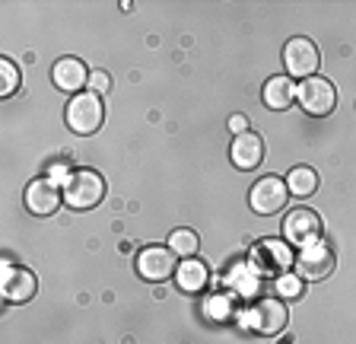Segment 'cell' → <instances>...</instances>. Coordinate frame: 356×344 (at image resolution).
Masks as SVG:
<instances>
[{"label":"cell","instance_id":"6da1fadb","mask_svg":"<svg viewBox=\"0 0 356 344\" xmlns=\"http://www.w3.org/2000/svg\"><path fill=\"white\" fill-rule=\"evenodd\" d=\"M64 121L74 134H96L99 127L105 121V105L99 99V93H76L70 102H67V112H64Z\"/></svg>","mask_w":356,"mask_h":344},{"label":"cell","instance_id":"7a4b0ae2","mask_svg":"<svg viewBox=\"0 0 356 344\" xmlns=\"http://www.w3.org/2000/svg\"><path fill=\"white\" fill-rule=\"evenodd\" d=\"M105 198V179L99 172L92 169H76L67 175V185H64V204L74 210H89L102 204Z\"/></svg>","mask_w":356,"mask_h":344},{"label":"cell","instance_id":"3957f363","mask_svg":"<svg viewBox=\"0 0 356 344\" xmlns=\"http://www.w3.org/2000/svg\"><path fill=\"white\" fill-rule=\"evenodd\" d=\"M293 249H289V242L283 240H261L254 242L252 249V268L258 271V274H286V268H293Z\"/></svg>","mask_w":356,"mask_h":344},{"label":"cell","instance_id":"277c9868","mask_svg":"<svg viewBox=\"0 0 356 344\" xmlns=\"http://www.w3.org/2000/svg\"><path fill=\"white\" fill-rule=\"evenodd\" d=\"M321 230H325L321 217L309 208H293L286 217H283V240H286L289 246H299V249L312 246V242L321 240Z\"/></svg>","mask_w":356,"mask_h":344},{"label":"cell","instance_id":"5b68a950","mask_svg":"<svg viewBox=\"0 0 356 344\" xmlns=\"http://www.w3.org/2000/svg\"><path fill=\"white\" fill-rule=\"evenodd\" d=\"M283 64H286L289 77H302V80H309V77H315V70H318V64H321L318 45L305 36L289 38L286 45H283Z\"/></svg>","mask_w":356,"mask_h":344},{"label":"cell","instance_id":"8992f818","mask_svg":"<svg viewBox=\"0 0 356 344\" xmlns=\"http://www.w3.org/2000/svg\"><path fill=\"white\" fill-rule=\"evenodd\" d=\"M296 99L309 115H331L334 105H337V90H334L331 80L315 74L296 86Z\"/></svg>","mask_w":356,"mask_h":344},{"label":"cell","instance_id":"52a82bcc","mask_svg":"<svg viewBox=\"0 0 356 344\" xmlns=\"http://www.w3.org/2000/svg\"><path fill=\"white\" fill-rule=\"evenodd\" d=\"M175 252L169 246H147L137 252V274L149 284H163L169 277H175Z\"/></svg>","mask_w":356,"mask_h":344},{"label":"cell","instance_id":"ba28073f","mask_svg":"<svg viewBox=\"0 0 356 344\" xmlns=\"http://www.w3.org/2000/svg\"><path fill=\"white\" fill-rule=\"evenodd\" d=\"M286 195H289V188L280 175H264V179H258L252 185L248 204H252L254 214H264L267 217V214H280L283 204H286Z\"/></svg>","mask_w":356,"mask_h":344},{"label":"cell","instance_id":"9c48e42d","mask_svg":"<svg viewBox=\"0 0 356 344\" xmlns=\"http://www.w3.org/2000/svg\"><path fill=\"white\" fill-rule=\"evenodd\" d=\"M293 265H296V274L302 281H325L334 271V249L318 240V242H312V246L299 249Z\"/></svg>","mask_w":356,"mask_h":344},{"label":"cell","instance_id":"30bf717a","mask_svg":"<svg viewBox=\"0 0 356 344\" xmlns=\"http://www.w3.org/2000/svg\"><path fill=\"white\" fill-rule=\"evenodd\" d=\"M286 319H289V313L283 306V299H277V297H264L248 309V325L258 335H280L286 329Z\"/></svg>","mask_w":356,"mask_h":344},{"label":"cell","instance_id":"8fae6325","mask_svg":"<svg viewBox=\"0 0 356 344\" xmlns=\"http://www.w3.org/2000/svg\"><path fill=\"white\" fill-rule=\"evenodd\" d=\"M60 201H64V188H58L54 179H35L26 188V208L35 217H51L60 208Z\"/></svg>","mask_w":356,"mask_h":344},{"label":"cell","instance_id":"7c38bea8","mask_svg":"<svg viewBox=\"0 0 356 344\" xmlns=\"http://www.w3.org/2000/svg\"><path fill=\"white\" fill-rule=\"evenodd\" d=\"M0 290L7 303H29L38 290V281L29 268H19V265H7L3 277H0Z\"/></svg>","mask_w":356,"mask_h":344},{"label":"cell","instance_id":"4fadbf2b","mask_svg":"<svg viewBox=\"0 0 356 344\" xmlns=\"http://www.w3.org/2000/svg\"><path fill=\"white\" fill-rule=\"evenodd\" d=\"M89 74H92V70H89L80 58H60V61H54V68H51L54 86L64 93H74V96L83 93V86L89 83Z\"/></svg>","mask_w":356,"mask_h":344},{"label":"cell","instance_id":"5bb4252c","mask_svg":"<svg viewBox=\"0 0 356 344\" xmlns=\"http://www.w3.org/2000/svg\"><path fill=\"white\" fill-rule=\"evenodd\" d=\"M229 157H232V166H238V169H254L264 159V141L254 131L236 134V141L229 147Z\"/></svg>","mask_w":356,"mask_h":344},{"label":"cell","instance_id":"9a60e30c","mask_svg":"<svg viewBox=\"0 0 356 344\" xmlns=\"http://www.w3.org/2000/svg\"><path fill=\"white\" fill-rule=\"evenodd\" d=\"M175 284L181 293H200L207 290L210 284V271L204 262H197V258H181V265L175 268Z\"/></svg>","mask_w":356,"mask_h":344},{"label":"cell","instance_id":"2e32d148","mask_svg":"<svg viewBox=\"0 0 356 344\" xmlns=\"http://www.w3.org/2000/svg\"><path fill=\"white\" fill-rule=\"evenodd\" d=\"M264 105L267 109H274V112H283V109H289L293 105V99H296V83L289 80V77H270V80L264 83Z\"/></svg>","mask_w":356,"mask_h":344},{"label":"cell","instance_id":"e0dca14e","mask_svg":"<svg viewBox=\"0 0 356 344\" xmlns=\"http://www.w3.org/2000/svg\"><path fill=\"white\" fill-rule=\"evenodd\" d=\"M286 188H289V195H315L318 191V172L309 169V166H296V169H289L286 175Z\"/></svg>","mask_w":356,"mask_h":344},{"label":"cell","instance_id":"ac0fdd59","mask_svg":"<svg viewBox=\"0 0 356 344\" xmlns=\"http://www.w3.org/2000/svg\"><path fill=\"white\" fill-rule=\"evenodd\" d=\"M169 249L178 255V258H194L200 249V240L194 230H175L169 236Z\"/></svg>","mask_w":356,"mask_h":344},{"label":"cell","instance_id":"d6986e66","mask_svg":"<svg viewBox=\"0 0 356 344\" xmlns=\"http://www.w3.org/2000/svg\"><path fill=\"white\" fill-rule=\"evenodd\" d=\"M19 90V68H16L10 58L0 61V93L3 96H13Z\"/></svg>","mask_w":356,"mask_h":344},{"label":"cell","instance_id":"ffe728a7","mask_svg":"<svg viewBox=\"0 0 356 344\" xmlns=\"http://www.w3.org/2000/svg\"><path fill=\"white\" fill-rule=\"evenodd\" d=\"M299 281L302 277H293V274H280L277 277V293H283V297H299Z\"/></svg>","mask_w":356,"mask_h":344},{"label":"cell","instance_id":"44dd1931","mask_svg":"<svg viewBox=\"0 0 356 344\" xmlns=\"http://www.w3.org/2000/svg\"><path fill=\"white\" fill-rule=\"evenodd\" d=\"M89 86H92V93H108L111 77L105 74V70H92V74H89Z\"/></svg>","mask_w":356,"mask_h":344},{"label":"cell","instance_id":"7402d4cb","mask_svg":"<svg viewBox=\"0 0 356 344\" xmlns=\"http://www.w3.org/2000/svg\"><path fill=\"white\" fill-rule=\"evenodd\" d=\"M229 131H232V134H245V131H248V118H245V115H232V118H229Z\"/></svg>","mask_w":356,"mask_h":344},{"label":"cell","instance_id":"603a6c76","mask_svg":"<svg viewBox=\"0 0 356 344\" xmlns=\"http://www.w3.org/2000/svg\"><path fill=\"white\" fill-rule=\"evenodd\" d=\"M207 309L216 315V319H222V315H226V306H222V299H213V303H207Z\"/></svg>","mask_w":356,"mask_h":344}]
</instances>
